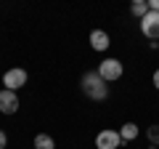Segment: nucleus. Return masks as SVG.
I'll use <instances>...</instances> for the list:
<instances>
[{
	"instance_id": "1",
	"label": "nucleus",
	"mask_w": 159,
	"mask_h": 149,
	"mask_svg": "<svg viewBox=\"0 0 159 149\" xmlns=\"http://www.w3.org/2000/svg\"><path fill=\"white\" fill-rule=\"evenodd\" d=\"M80 88H82V93H85L88 99H93V101H103V99L109 96V85L98 77V72H85L82 80H80Z\"/></svg>"
},
{
	"instance_id": "2",
	"label": "nucleus",
	"mask_w": 159,
	"mask_h": 149,
	"mask_svg": "<svg viewBox=\"0 0 159 149\" xmlns=\"http://www.w3.org/2000/svg\"><path fill=\"white\" fill-rule=\"evenodd\" d=\"M98 77H101L103 83H114L122 77V72H125V67H122V61L119 59H106V61H101V67L96 69Z\"/></svg>"
},
{
	"instance_id": "3",
	"label": "nucleus",
	"mask_w": 159,
	"mask_h": 149,
	"mask_svg": "<svg viewBox=\"0 0 159 149\" xmlns=\"http://www.w3.org/2000/svg\"><path fill=\"white\" fill-rule=\"evenodd\" d=\"M3 85H6V91H13V93H16L19 88L27 85V69H21V67L8 69V72L3 74Z\"/></svg>"
},
{
	"instance_id": "4",
	"label": "nucleus",
	"mask_w": 159,
	"mask_h": 149,
	"mask_svg": "<svg viewBox=\"0 0 159 149\" xmlns=\"http://www.w3.org/2000/svg\"><path fill=\"white\" fill-rule=\"evenodd\" d=\"M141 32L146 35L148 40H159V13L157 11H148L141 19Z\"/></svg>"
},
{
	"instance_id": "5",
	"label": "nucleus",
	"mask_w": 159,
	"mask_h": 149,
	"mask_svg": "<svg viewBox=\"0 0 159 149\" xmlns=\"http://www.w3.org/2000/svg\"><path fill=\"white\" fill-rule=\"evenodd\" d=\"M119 131H101L96 136V149H119Z\"/></svg>"
},
{
	"instance_id": "6",
	"label": "nucleus",
	"mask_w": 159,
	"mask_h": 149,
	"mask_svg": "<svg viewBox=\"0 0 159 149\" xmlns=\"http://www.w3.org/2000/svg\"><path fill=\"white\" fill-rule=\"evenodd\" d=\"M0 112L3 115H16L19 112V96L13 91H0Z\"/></svg>"
},
{
	"instance_id": "7",
	"label": "nucleus",
	"mask_w": 159,
	"mask_h": 149,
	"mask_svg": "<svg viewBox=\"0 0 159 149\" xmlns=\"http://www.w3.org/2000/svg\"><path fill=\"white\" fill-rule=\"evenodd\" d=\"M109 46H111V43H109V35L103 32V29H93L90 32V48L93 51H106Z\"/></svg>"
},
{
	"instance_id": "8",
	"label": "nucleus",
	"mask_w": 159,
	"mask_h": 149,
	"mask_svg": "<svg viewBox=\"0 0 159 149\" xmlns=\"http://www.w3.org/2000/svg\"><path fill=\"white\" fill-rule=\"evenodd\" d=\"M138 125L135 123H125V125H122V131H119V138H122V141H135L138 138Z\"/></svg>"
},
{
	"instance_id": "9",
	"label": "nucleus",
	"mask_w": 159,
	"mask_h": 149,
	"mask_svg": "<svg viewBox=\"0 0 159 149\" xmlns=\"http://www.w3.org/2000/svg\"><path fill=\"white\" fill-rule=\"evenodd\" d=\"M34 149H56L53 136H48V133H37V136H34Z\"/></svg>"
},
{
	"instance_id": "10",
	"label": "nucleus",
	"mask_w": 159,
	"mask_h": 149,
	"mask_svg": "<svg viewBox=\"0 0 159 149\" xmlns=\"http://www.w3.org/2000/svg\"><path fill=\"white\" fill-rule=\"evenodd\" d=\"M130 13H133L135 19H143V16L148 13V3H141V0H138V3H133V6H130Z\"/></svg>"
},
{
	"instance_id": "11",
	"label": "nucleus",
	"mask_w": 159,
	"mask_h": 149,
	"mask_svg": "<svg viewBox=\"0 0 159 149\" xmlns=\"http://www.w3.org/2000/svg\"><path fill=\"white\" fill-rule=\"evenodd\" d=\"M146 138L151 141V147H157V144H159V125H151V128H148V131H146Z\"/></svg>"
},
{
	"instance_id": "12",
	"label": "nucleus",
	"mask_w": 159,
	"mask_h": 149,
	"mask_svg": "<svg viewBox=\"0 0 159 149\" xmlns=\"http://www.w3.org/2000/svg\"><path fill=\"white\" fill-rule=\"evenodd\" d=\"M6 144H8V136H6V131H0V149H6Z\"/></svg>"
},
{
	"instance_id": "13",
	"label": "nucleus",
	"mask_w": 159,
	"mask_h": 149,
	"mask_svg": "<svg viewBox=\"0 0 159 149\" xmlns=\"http://www.w3.org/2000/svg\"><path fill=\"white\" fill-rule=\"evenodd\" d=\"M148 11H157L159 13V0H151V3H148Z\"/></svg>"
},
{
	"instance_id": "14",
	"label": "nucleus",
	"mask_w": 159,
	"mask_h": 149,
	"mask_svg": "<svg viewBox=\"0 0 159 149\" xmlns=\"http://www.w3.org/2000/svg\"><path fill=\"white\" fill-rule=\"evenodd\" d=\"M154 88H157V91H159V69H157V72H154Z\"/></svg>"
}]
</instances>
